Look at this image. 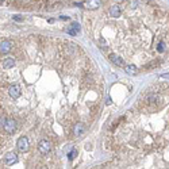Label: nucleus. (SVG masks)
<instances>
[{
  "label": "nucleus",
  "mask_w": 169,
  "mask_h": 169,
  "mask_svg": "<svg viewBox=\"0 0 169 169\" xmlns=\"http://www.w3.org/2000/svg\"><path fill=\"white\" fill-rule=\"evenodd\" d=\"M3 3L6 6L25 11H49L64 6L83 3H85V7L89 8V0H1V4Z\"/></svg>",
  "instance_id": "nucleus-4"
},
{
  "label": "nucleus",
  "mask_w": 169,
  "mask_h": 169,
  "mask_svg": "<svg viewBox=\"0 0 169 169\" xmlns=\"http://www.w3.org/2000/svg\"><path fill=\"white\" fill-rule=\"evenodd\" d=\"M1 145L18 134L16 150L37 153L81 138L101 111L103 79L83 47L31 34L1 41Z\"/></svg>",
  "instance_id": "nucleus-1"
},
{
  "label": "nucleus",
  "mask_w": 169,
  "mask_h": 169,
  "mask_svg": "<svg viewBox=\"0 0 169 169\" xmlns=\"http://www.w3.org/2000/svg\"><path fill=\"white\" fill-rule=\"evenodd\" d=\"M112 164L122 168H169V84L139 95L107 134Z\"/></svg>",
  "instance_id": "nucleus-3"
},
{
  "label": "nucleus",
  "mask_w": 169,
  "mask_h": 169,
  "mask_svg": "<svg viewBox=\"0 0 169 169\" xmlns=\"http://www.w3.org/2000/svg\"><path fill=\"white\" fill-rule=\"evenodd\" d=\"M87 31L127 73L169 62V12L149 0H123L85 18Z\"/></svg>",
  "instance_id": "nucleus-2"
}]
</instances>
